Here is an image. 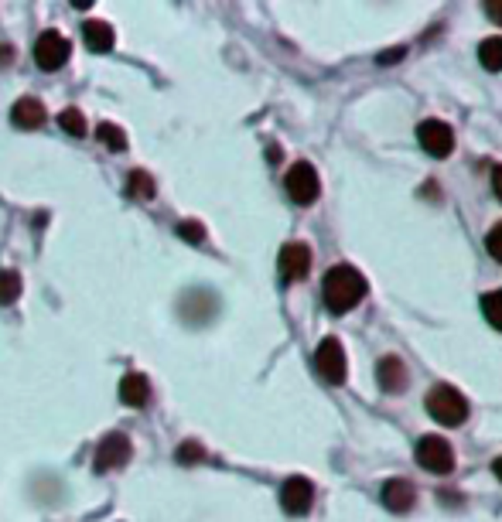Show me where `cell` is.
<instances>
[{"mask_svg": "<svg viewBox=\"0 0 502 522\" xmlns=\"http://www.w3.org/2000/svg\"><path fill=\"white\" fill-rule=\"evenodd\" d=\"M314 366L322 372V379H329L331 386H342L348 376V362H346V348L339 338H325L318 352H314Z\"/></svg>", "mask_w": 502, "mask_h": 522, "instance_id": "3957f363", "label": "cell"}, {"mask_svg": "<svg viewBox=\"0 0 502 522\" xmlns=\"http://www.w3.org/2000/svg\"><path fill=\"white\" fill-rule=\"evenodd\" d=\"M482 311H485V318H489V325L496 331H502V287L492 290V294H485Z\"/></svg>", "mask_w": 502, "mask_h": 522, "instance_id": "d6986e66", "label": "cell"}, {"mask_svg": "<svg viewBox=\"0 0 502 522\" xmlns=\"http://www.w3.org/2000/svg\"><path fill=\"white\" fill-rule=\"evenodd\" d=\"M492 471H496V478L502 482V458H496V461H492Z\"/></svg>", "mask_w": 502, "mask_h": 522, "instance_id": "83f0119b", "label": "cell"}, {"mask_svg": "<svg viewBox=\"0 0 502 522\" xmlns=\"http://www.w3.org/2000/svg\"><path fill=\"white\" fill-rule=\"evenodd\" d=\"M178 236H185L188 243H202V239H205V229H202L198 222H181V226H178Z\"/></svg>", "mask_w": 502, "mask_h": 522, "instance_id": "cb8c5ba5", "label": "cell"}, {"mask_svg": "<svg viewBox=\"0 0 502 522\" xmlns=\"http://www.w3.org/2000/svg\"><path fill=\"white\" fill-rule=\"evenodd\" d=\"M311 270V250L305 243H288L280 250V277L284 280H305Z\"/></svg>", "mask_w": 502, "mask_h": 522, "instance_id": "30bf717a", "label": "cell"}, {"mask_svg": "<svg viewBox=\"0 0 502 522\" xmlns=\"http://www.w3.org/2000/svg\"><path fill=\"white\" fill-rule=\"evenodd\" d=\"M120 400L127 406H147V400H151V383H147V376L127 372V376L120 379Z\"/></svg>", "mask_w": 502, "mask_h": 522, "instance_id": "4fadbf2b", "label": "cell"}, {"mask_svg": "<svg viewBox=\"0 0 502 522\" xmlns=\"http://www.w3.org/2000/svg\"><path fill=\"white\" fill-rule=\"evenodd\" d=\"M21 290H24V280H21L18 270H0V304H4V308L18 301Z\"/></svg>", "mask_w": 502, "mask_h": 522, "instance_id": "e0dca14e", "label": "cell"}, {"mask_svg": "<svg viewBox=\"0 0 502 522\" xmlns=\"http://www.w3.org/2000/svg\"><path fill=\"white\" fill-rule=\"evenodd\" d=\"M397 58H404V48H389V55H383V62H397Z\"/></svg>", "mask_w": 502, "mask_h": 522, "instance_id": "4316f807", "label": "cell"}, {"mask_svg": "<svg viewBox=\"0 0 502 522\" xmlns=\"http://www.w3.org/2000/svg\"><path fill=\"white\" fill-rule=\"evenodd\" d=\"M130 454H134V447L127 434H106L96 447V471H116L130 461Z\"/></svg>", "mask_w": 502, "mask_h": 522, "instance_id": "ba28073f", "label": "cell"}, {"mask_svg": "<svg viewBox=\"0 0 502 522\" xmlns=\"http://www.w3.org/2000/svg\"><path fill=\"white\" fill-rule=\"evenodd\" d=\"M284 188H288L290 202H297V205H311V202L318 198V192H322V185H318V171L311 168L308 161H297V164L288 171V178H284Z\"/></svg>", "mask_w": 502, "mask_h": 522, "instance_id": "5b68a950", "label": "cell"}, {"mask_svg": "<svg viewBox=\"0 0 502 522\" xmlns=\"http://www.w3.org/2000/svg\"><path fill=\"white\" fill-rule=\"evenodd\" d=\"M82 35H86V45L93 48V52H110L113 48V28L106 24V21H86L82 24Z\"/></svg>", "mask_w": 502, "mask_h": 522, "instance_id": "9a60e30c", "label": "cell"}, {"mask_svg": "<svg viewBox=\"0 0 502 522\" xmlns=\"http://www.w3.org/2000/svg\"><path fill=\"white\" fill-rule=\"evenodd\" d=\"M380 386L387 389V393H400V389H406V366L397 359V355L380 359Z\"/></svg>", "mask_w": 502, "mask_h": 522, "instance_id": "5bb4252c", "label": "cell"}, {"mask_svg": "<svg viewBox=\"0 0 502 522\" xmlns=\"http://www.w3.org/2000/svg\"><path fill=\"white\" fill-rule=\"evenodd\" d=\"M58 127L72 137H86V116L79 113L76 106H72V110H62V113H58Z\"/></svg>", "mask_w": 502, "mask_h": 522, "instance_id": "ffe728a7", "label": "cell"}, {"mask_svg": "<svg viewBox=\"0 0 502 522\" xmlns=\"http://www.w3.org/2000/svg\"><path fill=\"white\" fill-rule=\"evenodd\" d=\"M322 294H325V304L335 314H346L352 311L363 297H366V277L348 267V263H339L325 273V284H322Z\"/></svg>", "mask_w": 502, "mask_h": 522, "instance_id": "6da1fadb", "label": "cell"}, {"mask_svg": "<svg viewBox=\"0 0 502 522\" xmlns=\"http://www.w3.org/2000/svg\"><path fill=\"white\" fill-rule=\"evenodd\" d=\"M417 464L431 475H448V471H455V451L445 437H421L417 441Z\"/></svg>", "mask_w": 502, "mask_h": 522, "instance_id": "277c9868", "label": "cell"}, {"mask_svg": "<svg viewBox=\"0 0 502 522\" xmlns=\"http://www.w3.org/2000/svg\"><path fill=\"white\" fill-rule=\"evenodd\" d=\"M485 14H489L492 24H502V0L499 4H485Z\"/></svg>", "mask_w": 502, "mask_h": 522, "instance_id": "d4e9b609", "label": "cell"}, {"mask_svg": "<svg viewBox=\"0 0 502 522\" xmlns=\"http://www.w3.org/2000/svg\"><path fill=\"white\" fill-rule=\"evenodd\" d=\"M127 192H130V198H144V202H151L155 192H157V185L147 171H130V178H127Z\"/></svg>", "mask_w": 502, "mask_h": 522, "instance_id": "2e32d148", "label": "cell"}, {"mask_svg": "<svg viewBox=\"0 0 502 522\" xmlns=\"http://www.w3.org/2000/svg\"><path fill=\"white\" fill-rule=\"evenodd\" d=\"M314 502V485L308 478H301V475H294L288 482L280 485V505H284V512L290 516H305Z\"/></svg>", "mask_w": 502, "mask_h": 522, "instance_id": "9c48e42d", "label": "cell"}, {"mask_svg": "<svg viewBox=\"0 0 502 522\" xmlns=\"http://www.w3.org/2000/svg\"><path fill=\"white\" fill-rule=\"evenodd\" d=\"M485 250H489V256H492V260H499V263H502V222H499V226H492V232L485 236Z\"/></svg>", "mask_w": 502, "mask_h": 522, "instance_id": "603a6c76", "label": "cell"}, {"mask_svg": "<svg viewBox=\"0 0 502 522\" xmlns=\"http://www.w3.org/2000/svg\"><path fill=\"white\" fill-rule=\"evenodd\" d=\"M492 188H496V195L502 198V164L496 168V171H492Z\"/></svg>", "mask_w": 502, "mask_h": 522, "instance_id": "484cf974", "label": "cell"}, {"mask_svg": "<svg viewBox=\"0 0 502 522\" xmlns=\"http://www.w3.org/2000/svg\"><path fill=\"white\" fill-rule=\"evenodd\" d=\"M99 140H103L110 151H127V137H123V130L113 127V123H103V127H99Z\"/></svg>", "mask_w": 502, "mask_h": 522, "instance_id": "44dd1931", "label": "cell"}, {"mask_svg": "<svg viewBox=\"0 0 502 522\" xmlns=\"http://www.w3.org/2000/svg\"><path fill=\"white\" fill-rule=\"evenodd\" d=\"M181 464H198V461H205V447L202 444H195V441H185V444L178 447V454H174Z\"/></svg>", "mask_w": 502, "mask_h": 522, "instance_id": "7402d4cb", "label": "cell"}, {"mask_svg": "<svg viewBox=\"0 0 502 522\" xmlns=\"http://www.w3.org/2000/svg\"><path fill=\"white\" fill-rule=\"evenodd\" d=\"M417 140H421V147L427 154L434 157H448L455 151V130L448 127L445 120H424L417 127Z\"/></svg>", "mask_w": 502, "mask_h": 522, "instance_id": "52a82bcc", "label": "cell"}, {"mask_svg": "<svg viewBox=\"0 0 502 522\" xmlns=\"http://www.w3.org/2000/svg\"><path fill=\"white\" fill-rule=\"evenodd\" d=\"M11 120H14V127H21V130H38L41 123L48 120V113H45V106H41L38 99L24 96V99H18V103H14Z\"/></svg>", "mask_w": 502, "mask_h": 522, "instance_id": "7c38bea8", "label": "cell"}, {"mask_svg": "<svg viewBox=\"0 0 502 522\" xmlns=\"http://www.w3.org/2000/svg\"><path fill=\"white\" fill-rule=\"evenodd\" d=\"M414 502H417V492H414V485L406 482V478L387 482V488H383V505H387L389 512H410Z\"/></svg>", "mask_w": 502, "mask_h": 522, "instance_id": "8fae6325", "label": "cell"}, {"mask_svg": "<svg viewBox=\"0 0 502 522\" xmlns=\"http://www.w3.org/2000/svg\"><path fill=\"white\" fill-rule=\"evenodd\" d=\"M69 38L65 35H58V31H45V35H38V41H35V62H38V69H45V72H58L65 62H69Z\"/></svg>", "mask_w": 502, "mask_h": 522, "instance_id": "8992f818", "label": "cell"}, {"mask_svg": "<svg viewBox=\"0 0 502 522\" xmlns=\"http://www.w3.org/2000/svg\"><path fill=\"white\" fill-rule=\"evenodd\" d=\"M479 58L489 72H502V38H485L479 45Z\"/></svg>", "mask_w": 502, "mask_h": 522, "instance_id": "ac0fdd59", "label": "cell"}, {"mask_svg": "<svg viewBox=\"0 0 502 522\" xmlns=\"http://www.w3.org/2000/svg\"><path fill=\"white\" fill-rule=\"evenodd\" d=\"M427 413L445 427H458L468 420V400L455 386H434L427 393Z\"/></svg>", "mask_w": 502, "mask_h": 522, "instance_id": "7a4b0ae2", "label": "cell"}]
</instances>
